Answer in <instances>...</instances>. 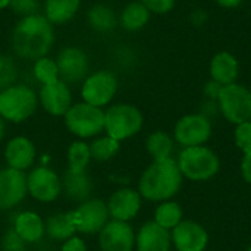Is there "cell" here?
I'll list each match as a JSON object with an SVG mask.
<instances>
[{
    "label": "cell",
    "instance_id": "obj_1",
    "mask_svg": "<svg viewBox=\"0 0 251 251\" xmlns=\"http://www.w3.org/2000/svg\"><path fill=\"white\" fill-rule=\"evenodd\" d=\"M54 40L51 22L43 15L22 18L13 29L12 44L18 56L38 60L47 54Z\"/></svg>",
    "mask_w": 251,
    "mask_h": 251
},
{
    "label": "cell",
    "instance_id": "obj_2",
    "mask_svg": "<svg viewBox=\"0 0 251 251\" xmlns=\"http://www.w3.org/2000/svg\"><path fill=\"white\" fill-rule=\"evenodd\" d=\"M182 184V174L174 159L154 160L140 179V194L151 201H165L174 197Z\"/></svg>",
    "mask_w": 251,
    "mask_h": 251
},
{
    "label": "cell",
    "instance_id": "obj_3",
    "mask_svg": "<svg viewBox=\"0 0 251 251\" xmlns=\"http://www.w3.org/2000/svg\"><path fill=\"white\" fill-rule=\"evenodd\" d=\"M176 163L181 174L193 181H207L219 171L218 156L210 149L203 146L185 147Z\"/></svg>",
    "mask_w": 251,
    "mask_h": 251
},
{
    "label": "cell",
    "instance_id": "obj_4",
    "mask_svg": "<svg viewBox=\"0 0 251 251\" xmlns=\"http://www.w3.org/2000/svg\"><path fill=\"white\" fill-rule=\"evenodd\" d=\"M37 109V96L26 85H12L0 91V118L10 122L28 119Z\"/></svg>",
    "mask_w": 251,
    "mask_h": 251
},
{
    "label": "cell",
    "instance_id": "obj_5",
    "mask_svg": "<svg viewBox=\"0 0 251 251\" xmlns=\"http://www.w3.org/2000/svg\"><path fill=\"white\" fill-rule=\"evenodd\" d=\"M143 126L141 112L131 104H115L104 113V129L116 141L135 135Z\"/></svg>",
    "mask_w": 251,
    "mask_h": 251
},
{
    "label": "cell",
    "instance_id": "obj_6",
    "mask_svg": "<svg viewBox=\"0 0 251 251\" xmlns=\"http://www.w3.org/2000/svg\"><path fill=\"white\" fill-rule=\"evenodd\" d=\"M65 124L76 137H94L104 129V112L100 107L91 106L85 101L78 103L71 106V109L65 113Z\"/></svg>",
    "mask_w": 251,
    "mask_h": 251
},
{
    "label": "cell",
    "instance_id": "obj_7",
    "mask_svg": "<svg viewBox=\"0 0 251 251\" xmlns=\"http://www.w3.org/2000/svg\"><path fill=\"white\" fill-rule=\"evenodd\" d=\"M224 116L232 124H243L251 119V91L240 84L222 87L218 97Z\"/></svg>",
    "mask_w": 251,
    "mask_h": 251
},
{
    "label": "cell",
    "instance_id": "obj_8",
    "mask_svg": "<svg viewBox=\"0 0 251 251\" xmlns=\"http://www.w3.org/2000/svg\"><path fill=\"white\" fill-rule=\"evenodd\" d=\"M76 232L93 235L99 234L109 222L107 204L99 199H90L81 203L75 210L69 212Z\"/></svg>",
    "mask_w": 251,
    "mask_h": 251
},
{
    "label": "cell",
    "instance_id": "obj_9",
    "mask_svg": "<svg viewBox=\"0 0 251 251\" xmlns=\"http://www.w3.org/2000/svg\"><path fill=\"white\" fill-rule=\"evenodd\" d=\"M118 90V79L112 72L99 71L88 76L82 85V99L85 103L101 107L107 104Z\"/></svg>",
    "mask_w": 251,
    "mask_h": 251
},
{
    "label": "cell",
    "instance_id": "obj_10",
    "mask_svg": "<svg viewBox=\"0 0 251 251\" xmlns=\"http://www.w3.org/2000/svg\"><path fill=\"white\" fill-rule=\"evenodd\" d=\"M26 190L38 201H54L62 193V182L57 174L49 168L40 166L26 176Z\"/></svg>",
    "mask_w": 251,
    "mask_h": 251
},
{
    "label": "cell",
    "instance_id": "obj_11",
    "mask_svg": "<svg viewBox=\"0 0 251 251\" xmlns=\"http://www.w3.org/2000/svg\"><path fill=\"white\" fill-rule=\"evenodd\" d=\"M212 134V125L204 115L184 116L175 126V138L184 147L204 144Z\"/></svg>",
    "mask_w": 251,
    "mask_h": 251
},
{
    "label": "cell",
    "instance_id": "obj_12",
    "mask_svg": "<svg viewBox=\"0 0 251 251\" xmlns=\"http://www.w3.org/2000/svg\"><path fill=\"white\" fill-rule=\"evenodd\" d=\"M26 176L22 171L4 168L0 171V210L18 206L26 196Z\"/></svg>",
    "mask_w": 251,
    "mask_h": 251
},
{
    "label": "cell",
    "instance_id": "obj_13",
    "mask_svg": "<svg viewBox=\"0 0 251 251\" xmlns=\"http://www.w3.org/2000/svg\"><path fill=\"white\" fill-rule=\"evenodd\" d=\"M59 76L65 84H76L82 81L88 72L87 54L78 47L63 49L56 60Z\"/></svg>",
    "mask_w": 251,
    "mask_h": 251
},
{
    "label": "cell",
    "instance_id": "obj_14",
    "mask_svg": "<svg viewBox=\"0 0 251 251\" xmlns=\"http://www.w3.org/2000/svg\"><path fill=\"white\" fill-rule=\"evenodd\" d=\"M99 234V246L101 251H132L134 249L135 235L126 222H107Z\"/></svg>",
    "mask_w": 251,
    "mask_h": 251
},
{
    "label": "cell",
    "instance_id": "obj_15",
    "mask_svg": "<svg viewBox=\"0 0 251 251\" xmlns=\"http://www.w3.org/2000/svg\"><path fill=\"white\" fill-rule=\"evenodd\" d=\"M140 207H141L140 193L131 188H121L115 191L107 203L109 216L113 218V221H121V222H128L132 218H135Z\"/></svg>",
    "mask_w": 251,
    "mask_h": 251
},
{
    "label": "cell",
    "instance_id": "obj_16",
    "mask_svg": "<svg viewBox=\"0 0 251 251\" xmlns=\"http://www.w3.org/2000/svg\"><path fill=\"white\" fill-rule=\"evenodd\" d=\"M172 240L178 251H204L209 237L201 225L184 221L174 228Z\"/></svg>",
    "mask_w": 251,
    "mask_h": 251
},
{
    "label": "cell",
    "instance_id": "obj_17",
    "mask_svg": "<svg viewBox=\"0 0 251 251\" xmlns=\"http://www.w3.org/2000/svg\"><path fill=\"white\" fill-rule=\"evenodd\" d=\"M40 101L50 115L53 116H65V113L71 109L72 96L68 84L63 81H56L53 84L43 85L40 91Z\"/></svg>",
    "mask_w": 251,
    "mask_h": 251
},
{
    "label": "cell",
    "instance_id": "obj_18",
    "mask_svg": "<svg viewBox=\"0 0 251 251\" xmlns=\"http://www.w3.org/2000/svg\"><path fill=\"white\" fill-rule=\"evenodd\" d=\"M60 182L66 199L78 203L90 200V196L94 190V182L85 171H72L68 168Z\"/></svg>",
    "mask_w": 251,
    "mask_h": 251
},
{
    "label": "cell",
    "instance_id": "obj_19",
    "mask_svg": "<svg viewBox=\"0 0 251 251\" xmlns=\"http://www.w3.org/2000/svg\"><path fill=\"white\" fill-rule=\"evenodd\" d=\"M135 244L138 251H169L171 234L159 224L149 222L140 229L135 238Z\"/></svg>",
    "mask_w": 251,
    "mask_h": 251
},
{
    "label": "cell",
    "instance_id": "obj_20",
    "mask_svg": "<svg viewBox=\"0 0 251 251\" xmlns=\"http://www.w3.org/2000/svg\"><path fill=\"white\" fill-rule=\"evenodd\" d=\"M4 157L9 168L24 172L35 160V147L28 138L15 137L6 146Z\"/></svg>",
    "mask_w": 251,
    "mask_h": 251
},
{
    "label": "cell",
    "instance_id": "obj_21",
    "mask_svg": "<svg viewBox=\"0 0 251 251\" xmlns=\"http://www.w3.org/2000/svg\"><path fill=\"white\" fill-rule=\"evenodd\" d=\"M13 229L26 244H34L41 241L46 234L44 221L34 212L19 213L15 219Z\"/></svg>",
    "mask_w": 251,
    "mask_h": 251
},
{
    "label": "cell",
    "instance_id": "obj_22",
    "mask_svg": "<svg viewBox=\"0 0 251 251\" xmlns=\"http://www.w3.org/2000/svg\"><path fill=\"white\" fill-rule=\"evenodd\" d=\"M210 75L215 82L225 87L229 84H234L238 76V62L237 59L228 53L221 51L218 53L210 63Z\"/></svg>",
    "mask_w": 251,
    "mask_h": 251
},
{
    "label": "cell",
    "instance_id": "obj_23",
    "mask_svg": "<svg viewBox=\"0 0 251 251\" xmlns=\"http://www.w3.org/2000/svg\"><path fill=\"white\" fill-rule=\"evenodd\" d=\"M44 226H46V234L54 240V241H60V243H65L68 240H71L74 237V234L76 232L74 224H72V219L69 216V212L68 213H54L51 215L46 222H44Z\"/></svg>",
    "mask_w": 251,
    "mask_h": 251
},
{
    "label": "cell",
    "instance_id": "obj_24",
    "mask_svg": "<svg viewBox=\"0 0 251 251\" xmlns=\"http://www.w3.org/2000/svg\"><path fill=\"white\" fill-rule=\"evenodd\" d=\"M79 0H46V18L51 24H65L76 13Z\"/></svg>",
    "mask_w": 251,
    "mask_h": 251
},
{
    "label": "cell",
    "instance_id": "obj_25",
    "mask_svg": "<svg viewBox=\"0 0 251 251\" xmlns=\"http://www.w3.org/2000/svg\"><path fill=\"white\" fill-rule=\"evenodd\" d=\"M88 24L99 32H109L116 26L115 12L104 4H96L88 10Z\"/></svg>",
    "mask_w": 251,
    "mask_h": 251
},
{
    "label": "cell",
    "instance_id": "obj_26",
    "mask_svg": "<svg viewBox=\"0 0 251 251\" xmlns=\"http://www.w3.org/2000/svg\"><path fill=\"white\" fill-rule=\"evenodd\" d=\"M149 18H150V10L143 3H131L124 9L121 22L125 29L137 31L149 22Z\"/></svg>",
    "mask_w": 251,
    "mask_h": 251
},
{
    "label": "cell",
    "instance_id": "obj_27",
    "mask_svg": "<svg viewBox=\"0 0 251 251\" xmlns=\"http://www.w3.org/2000/svg\"><path fill=\"white\" fill-rule=\"evenodd\" d=\"M147 151L154 160H165L171 157L174 143L171 137L163 131H156L147 138Z\"/></svg>",
    "mask_w": 251,
    "mask_h": 251
},
{
    "label": "cell",
    "instance_id": "obj_28",
    "mask_svg": "<svg viewBox=\"0 0 251 251\" xmlns=\"http://www.w3.org/2000/svg\"><path fill=\"white\" fill-rule=\"evenodd\" d=\"M156 224L163 226L165 229H174L176 225L182 222V209L174 201H165L156 209Z\"/></svg>",
    "mask_w": 251,
    "mask_h": 251
},
{
    "label": "cell",
    "instance_id": "obj_29",
    "mask_svg": "<svg viewBox=\"0 0 251 251\" xmlns=\"http://www.w3.org/2000/svg\"><path fill=\"white\" fill-rule=\"evenodd\" d=\"M90 154L91 159L97 162H107L110 160L119 150V141H116L112 137H101L94 140L90 146Z\"/></svg>",
    "mask_w": 251,
    "mask_h": 251
},
{
    "label": "cell",
    "instance_id": "obj_30",
    "mask_svg": "<svg viewBox=\"0 0 251 251\" xmlns=\"http://www.w3.org/2000/svg\"><path fill=\"white\" fill-rule=\"evenodd\" d=\"M90 160H91V154H90L88 144H85L82 141H76V143L71 144V147L68 150L69 169H72V171H85Z\"/></svg>",
    "mask_w": 251,
    "mask_h": 251
},
{
    "label": "cell",
    "instance_id": "obj_31",
    "mask_svg": "<svg viewBox=\"0 0 251 251\" xmlns=\"http://www.w3.org/2000/svg\"><path fill=\"white\" fill-rule=\"evenodd\" d=\"M34 74H35V78L43 85L53 84V82L59 81V71H57L56 60H51V59H49L46 56L35 62Z\"/></svg>",
    "mask_w": 251,
    "mask_h": 251
},
{
    "label": "cell",
    "instance_id": "obj_32",
    "mask_svg": "<svg viewBox=\"0 0 251 251\" xmlns=\"http://www.w3.org/2000/svg\"><path fill=\"white\" fill-rule=\"evenodd\" d=\"M18 78L16 65L12 57L0 56V91L12 87Z\"/></svg>",
    "mask_w": 251,
    "mask_h": 251
},
{
    "label": "cell",
    "instance_id": "obj_33",
    "mask_svg": "<svg viewBox=\"0 0 251 251\" xmlns=\"http://www.w3.org/2000/svg\"><path fill=\"white\" fill-rule=\"evenodd\" d=\"M1 251H26V243L16 234L13 228L7 229L1 238Z\"/></svg>",
    "mask_w": 251,
    "mask_h": 251
},
{
    "label": "cell",
    "instance_id": "obj_34",
    "mask_svg": "<svg viewBox=\"0 0 251 251\" xmlns=\"http://www.w3.org/2000/svg\"><path fill=\"white\" fill-rule=\"evenodd\" d=\"M9 6L15 13L21 15L22 18H26V16L38 13L40 1L38 0H10Z\"/></svg>",
    "mask_w": 251,
    "mask_h": 251
},
{
    "label": "cell",
    "instance_id": "obj_35",
    "mask_svg": "<svg viewBox=\"0 0 251 251\" xmlns=\"http://www.w3.org/2000/svg\"><path fill=\"white\" fill-rule=\"evenodd\" d=\"M235 143L238 146L240 150H243L244 153H250L251 151V121L243 122L240 125H237L235 129Z\"/></svg>",
    "mask_w": 251,
    "mask_h": 251
},
{
    "label": "cell",
    "instance_id": "obj_36",
    "mask_svg": "<svg viewBox=\"0 0 251 251\" xmlns=\"http://www.w3.org/2000/svg\"><path fill=\"white\" fill-rule=\"evenodd\" d=\"M141 3L150 12H154V13H166V12H169L174 7L175 0H141Z\"/></svg>",
    "mask_w": 251,
    "mask_h": 251
},
{
    "label": "cell",
    "instance_id": "obj_37",
    "mask_svg": "<svg viewBox=\"0 0 251 251\" xmlns=\"http://www.w3.org/2000/svg\"><path fill=\"white\" fill-rule=\"evenodd\" d=\"M60 251H87V247H85V243L81 238L72 237L71 240L63 243Z\"/></svg>",
    "mask_w": 251,
    "mask_h": 251
},
{
    "label": "cell",
    "instance_id": "obj_38",
    "mask_svg": "<svg viewBox=\"0 0 251 251\" xmlns=\"http://www.w3.org/2000/svg\"><path fill=\"white\" fill-rule=\"evenodd\" d=\"M241 172H243L244 179H246L249 184H251V151L250 153H246V156H244V159H243Z\"/></svg>",
    "mask_w": 251,
    "mask_h": 251
},
{
    "label": "cell",
    "instance_id": "obj_39",
    "mask_svg": "<svg viewBox=\"0 0 251 251\" xmlns=\"http://www.w3.org/2000/svg\"><path fill=\"white\" fill-rule=\"evenodd\" d=\"M221 90H222V85H219V84H218V82H215V81L209 82V84L206 85V88H204L206 94H207V96H210L212 99H218V97H219V94H221Z\"/></svg>",
    "mask_w": 251,
    "mask_h": 251
},
{
    "label": "cell",
    "instance_id": "obj_40",
    "mask_svg": "<svg viewBox=\"0 0 251 251\" xmlns=\"http://www.w3.org/2000/svg\"><path fill=\"white\" fill-rule=\"evenodd\" d=\"M216 1L224 7H237L238 4L243 3V0H216Z\"/></svg>",
    "mask_w": 251,
    "mask_h": 251
},
{
    "label": "cell",
    "instance_id": "obj_41",
    "mask_svg": "<svg viewBox=\"0 0 251 251\" xmlns=\"http://www.w3.org/2000/svg\"><path fill=\"white\" fill-rule=\"evenodd\" d=\"M4 135V122H3V118H0V141Z\"/></svg>",
    "mask_w": 251,
    "mask_h": 251
},
{
    "label": "cell",
    "instance_id": "obj_42",
    "mask_svg": "<svg viewBox=\"0 0 251 251\" xmlns=\"http://www.w3.org/2000/svg\"><path fill=\"white\" fill-rule=\"evenodd\" d=\"M9 3H10V0H0V9H3V7H6V6H9Z\"/></svg>",
    "mask_w": 251,
    "mask_h": 251
},
{
    "label": "cell",
    "instance_id": "obj_43",
    "mask_svg": "<svg viewBox=\"0 0 251 251\" xmlns=\"http://www.w3.org/2000/svg\"><path fill=\"white\" fill-rule=\"evenodd\" d=\"M249 251H251V247H250V249H249Z\"/></svg>",
    "mask_w": 251,
    "mask_h": 251
},
{
    "label": "cell",
    "instance_id": "obj_44",
    "mask_svg": "<svg viewBox=\"0 0 251 251\" xmlns=\"http://www.w3.org/2000/svg\"><path fill=\"white\" fill-rule=\"evenodd\" d=\"M0 251H1V250H0Z\"/></svg>",
    "mask_w": 251,
    "mask_h": 251
}]
</instances>
